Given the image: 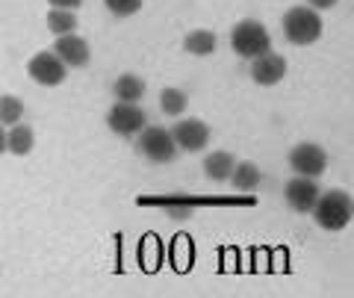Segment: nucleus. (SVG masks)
Returning <instances> with one entry per match:
<instances>
[{"label":"nucleus","instance_id":"1","mask_svg":"<svg viewBox=\"0 0 354 298\" xmlns=\"http://www.w3.org/2000/svg\"><path fill=\"white\" fill-rule=\"evenodd\" d=\"M310 213H313L316 225L322 230H346L351 225V216H354V201H351L348 192L328 189V192H319Z\"/></svg>","mask_w":354,"mask_h":298},{"label":"nucleus","instance_id":"2","mask_svg":"<svg viewBox=\"0 0 354 298\" xmlns=\"http://www.w3.org/2000/svg\"><path fill=\"white\" fill-rule=\"evenodd\" d=\"M281 30H283V36L290 45H298V48H307V45H313V41L322 39V18H319L316 9H310V6H292V9H286V15L281 21Z\"/></svg>","mask_w":354,"mask_h":298},{"label":"nucleus","instance_id":"3","mask_svg":"<svg viewBox=\"0 0 354 298\" xmlns=\"http://www.w3.org/2000/svg\"><path fill=\"white\" fill-rule=\"evenodd\" d=\"M230 48H234L236 57L254 59V57H260V53L272 50V36L260 21L248 18V21H239V24L230 30Z\"/></svg>","mask_w":354,"mask_h":298},{"label":"nucleus","instance_id":"4","mask_svg":"<svg viewBox=\"0 0 354 298\" xmlns=\"http://www.w3.org/2000/svg\"><path fill=\"white\" fill-rule=\"evenodd\" d=\"M136 145H139V153L145 160L151 162H157V165H165V162H171L177 157V145H174V139H171V130H165V127H142L139 133H136Z\"/></svg>","mask_w":354,"mask_h":298},{"label":"nucleus","instance_id":"5","mask_svg":"<svg viewBox=\"0 0 354 298\" xmlns=\"http://www.w3.org/2000/svg\"><path fill=\"white\" fill-rule=\"evenodd\" d=\"M290 169L295 174H301V178H322L328 171V153L322 145H316V142H301V145H295L290 151Z\"/></svg>","mask_w":354,"mask_h":298},{"label":"nucleus","instance_id":"6","mask_svg":"<svg viewBox=\"0 0 354 298\" xmlns=\"http://www.w3.org/2000/svg\"><path fill=\"white\" fill-rule=\"evenodd\" d=\"M106 124L118 136H136L139 130L148 124V118H145V109H142L139 104L115 101L113 106H109V113H106Z\"/></svg>","mask_w":354,"mask_h":298},{"label":"nucleus","instance_id":"7","mask_svg":"<svg viewBox=\"0 0 354 298\" xmlns=\"http://www.w3.org/2000/svg\"><path fill=\"white\" fill-rule=\"evenodd\" d=\"M27 74L41 86H59L68 77V65H65L53 50H41L27 62Z\"/></svg>","mask_w":354,"mask_h":298},{"label":"nucleus","instance_id":"8","mask_svg":"<svg viewBox=\"0 0 354 298\" xmlns=\"http://www.w3.org/2000/svg\"><path fill=\"white\" fill-rule=\"evenodd\" d=\"M171 139L180 151L198 153L209 145V127L201 118H177V124L171 127Z\"/></svg>","mask_w":354,"mask_h":298},{"label":"nucleus","instance_id":"9","mask_svg":"<svg viewBox=\"0 0 354 298\" xmlns=\"http://www.w3.org/2000/svg\"><path fill=\"white\" fill-rule=\"evenodd\" d=\"M283 198H286V204H290L295 213H310L313 204H316V198H319L316 178H301V174H295L292 180H286Z\"/></svg>","mask_w":354,"mask_h":298},{"label":"nucleus","instance_id":"10","mask_svg":"<svg viewBox=\"0 0 354 298\" xmlns=\"http://www.w3.org/2000/svg\"><path fill=\"white\" fill-rule=\"evenodd\" d=\"M286 77V59L274 50H266L251 59V80L260 86H274Z\"/></svg>","mask_w":354,"mask_h":298},{"label":"nucleus","instance_id":"11","mask_svg":"<svg viewBox=\"0 0 354 298\" xmlns=\"http://www.w3.org/2000/svg\"><path fill=\"white\" fill-rule=\"evenodd\" d=\"M53 53L68 65V68H86L88 59H92V48L83 36L77 32H68V36H57V45H53Z\"/></svg>","mask_w":354,"mask_h":298},{"label":"nucleus","instance_id":"12","mask_svg":"<svg viewBox=\"0 0 354 298\" xmlns=\"http://www.w3.org/2000/svg\"><path fill=\"white\" fill-rule=\"evenodd\" d=\"M113 95L115 101H127V104H139L142 97H145V80H142L139 74H121L115 77L113 83Z\"/></svg>","mask_w":354,"mask_h":298},{"label":"nucleus","instance_id":"13","mask_svg":"<svg viewBox=\"0 0 354 298\" xmlns=\"http://www.w3.org/2000/svg\"><path fill=\"white\" fill-rule=\"evenodd\" d=\"M216 48H218V36L213 30H192L183 39V50L192 53V57H213Z\"/></svg>","mask_w":354,"mask_h":298},{"label":"nucleus","instance_id":"14","mask_svg":"<svg viewBox=\"0 0 354 298\" xmlns=\"http://www.w3.org/2000/svg\"><path fill=\"white\" fill-rule=\"evenodd\" d=\"M234 162H236L234 153L213 151V153H207L204 157V174L209 180H216V183H225L230 178V171H234Z\"/></svg>","mask_w":354,"mask_h":298},{"label":"nucleus","instance_id":"15","mask_svg":"<svg viewBox=\"0 0 354 298\" xmlns=\"http://www.w3.org/2000/svg\"><path fill=\"white\" fill-rule=\"evenodd\" d=\"M32 145H36V133H32V127L24 124V121H18V124H12L6 130V151L9 153L24 157V153L32 151Z\"/></svg>","mask_w":354,"mask_h":298},{"label":"nucleus","instance_id":"16","mask_svg":"<svg viewBox=\"0 0 354 298\" xmlns=\"http://www.w3.org/2000/svg\"><path fill=\"white\" fill-rule=\"evenodd\" d=\"M230 186L239 192H254L263 183V174L254 162H234V171H230Z\"/></svg>","mask_w":354,"mask_h":298},{"label":"nucleus","instance_id":"17","mask_svg":"<svg viewBox=\"0 0 354 298\" xmlns=\"http://www.w3.org/2000/svg\"><path fill=\"white\" fill-rule=\"evenodd\" d=\"M186 106H189V97H186L183 89H177V86H165V89L160 92V109H162V115L180 118L186 113Z\"/></svg>","mask_w":354,"mask_h":298},{"label":"nucleus","instance_id":"18","mask_svg":"<svg viewBox=\"0 0 354 298\" xmlns=\"http://www.w3.org/2000/svg\"><path fill=\"white\" fill-rule=\"evenodd\" d=\"M48 30L53 36H68V32H77V15L74 9H57L50 6L48 12Z\"/></svg>","mask_w":354,"mask_h":298},{"label":"nucleus","instance_id":"19","mask_svg":"<svg viewBox=\"0 0 354 298\" xmlns=\"http://www.w3.org/2000/svg\"><path fill=\"white\" fill-rule=\"evenodd\" d=\"M24 101H21L18 95H3L0 97V124L3 127H12V124H18L21 118H24Z\"/></svg>","mask_w":354,"mask_h":298},{"label":"nucleus","instance_id":"20","mask_svg":"<svg viewBox=\"0 0 354 298\" xmlns=\"http://www.w3.org/2000/svg\"><path fill=\"white\" fill-rule=\"evenodd\" d=\"M104 6L118 18H130L142 9V0H104Z\"/></svg>","mask_w":354,"mask_h":298},{"label":"nucleus","instance_id":"21","mask_svg":"<svg viewBox=\"0 0 354 298\" xmlns=\"http://www.w3.org/2000/svg\"><path fill=\"white\" fill-rule=\"evenodd\" d=\"M339 0H307L310 9H316V12H325V9H334Z\"/></svg>","mask_w":354,"mask_h":298},{"label":"nucleus","instance_id":"22","mask_svg":"<svg viewBox=\"0 0 354 298\" xmlns=\"http://www.w3.org/2000/svg\"><path fill=\"white\" fill-rule=\"evenodd\" d=\"M50 6H57V9H77V6H83V0H50Z\"/></svg>","mask_w":354,"mask_h":298},{"label":"nucleus","instance_id":"23","mask_svg":"<svg viewBox=\"0 0 354 298\" xmlns=\"http://www.w3.org/2000/svg\"><path fill=\"white\" fill-rule=\"evenodd\" d=\"M6 151V130H3V124H0V153Z\"/></svg>","mask_w":354,"mask_h":298}]
</instances>
